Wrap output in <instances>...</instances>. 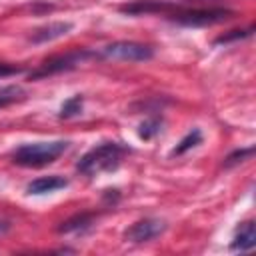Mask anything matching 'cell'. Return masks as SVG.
I'll return each instance as SVG.
<instances>
[{"instance_id": "6da1fadb", "label": "cell", "mask_w": 256, "mask_h": 256, "mask_svg": "<svg viewBox=\"0 0 256 256\" xmlns=\"http://www.w3.org/2000/svg\"><path fill=\"white\" fill-rule=\"evenodd\" d=\"M124 154H126V148L120 146L118 142H104V144L90 148L80 158L76 168L84 176H98L102 172H112L120 166Z\"/></svg>"}, {"instance_id": "7a4b0ae2", "label": "cell", "mask_w": 256, "mask_h": 256, "mask_svg": "<svg viewBox=\"0 0 256 256\" xmlns=\"http://www.w3.org/2000/svg\"><path fill=\"white\" fill-rule=\"evenodd\" d=\"M68 148L66 140H52V142H30L22 144L12 152V162L26 168H42L52 164L60 158Z\"/></svg>"}, {"instance_id": "3957f363", "label": "cell", "mask_w": 256, "mask_h": 256, "mask_svg": "<svg viewBox=\"0 0 256 256\" xmlns=\"http://www.w3.org/2000/svg\"><path fill=\"white\" fill-rule=\"evenodd\" d=\"M232 16H234L232 10L212 6V8H190V10L176 12L172 14V20L184 26H212V24L226 22Z\"/></svg>"}, {"instance_id": "277c9868", "label": "cell", "mask_w": 256, "mask_h": 256, "mask_svg": "<svg viewBox=\"0 0 256 256\" xmlns=\"http://www.w3.org/2000/svg\"><path fill=\"white\" fill-rule=\"evenodd\" d=\"M152 56H154V50L150 46L140 44V42H130V40H118L102 48V58H108V60L146 62Z\"/></svg>"}, {"instance_id": "5b68a950", "label": "cell", "mask_w": 256, "mask_h": 256, "mask_svg": "<svg viewBox=\"0 0 256 256\" xmlns=\"http://www.w3.org/2000/svg\"><path fill=\"white\" fill-rule=\"evenodd\" d=\"M92 54L88 50H70L66 54H58V56H52L48 60H44L32 74L30 78L32 80H38V78H46V76H52V74H58V72H66V70H72L76 68L80 62H84L86 58H90Z\"/></svg>"}, {"instance_id": "8992f818", "label": "cell", "mask_w": 256, "mask_h": 256, "mask_svg": "<svg viewBox=\"0 0 256 256\" xmlns=\"http://www.w3.org/2000/svg\"><path fill=\"white\" fill-rule=\"evenodd\" d=\"M166 230V224L162 220H156V218H146V220H138L134 222L126 232H124V238L130 240V242H148V240H154L156 236H160L162 232Z\"/></svg>"}, {"instance_id": "52a82bcc", "label": "cell", "mask_w": 256, "mask_h": 256, "mask_svg": "<svg viewBox=\"0 0 256 256\" xmlns=\"http://www.w3.org/2000/svg\"><path fill=\"white\" fill-rule=\"evenodd\" d=\"M170 8H174V2L168 0H134L130 4L120 6V12L124 14H156V12H168Z\"/></svg>"}, {"instance_id": "ba28073f", "label": "cell", "mask_w": 256, "mask_h": 256, "mask_svg": "<svg viewBox=\"0 0 256 256\" xmlns=\"http://www.w3.org/2000/svg\"><path fill=\"white\" fill-rule=\"evenodd\" d=\"M72 30V24L70 22H50L46 26H40L32 32L30 40L34 44H44V42H50V40H56V38H62L66 36L68 32Z\"/></svg>"}, {"instance_id": "9c48e42d", "label": "cell", "mask_w": 256, "mask_h": 256, "mask_svg": "<svg viewBox=\"0 0 256 256\" xmlns=\"http://www.w3.org/2000/svg\"><path fill=\"white\" fill-rule=\"evenodd\" d=\"M66 186H68V180L62 176H40L26 186V192L28 194H48V192H56Z\"/></svg>"}, {"instance_id": "30bf717a", "label": "cell", "mask_w": 256, "mask_h": 256, "mask_svg": "<svg viewBox=\"0 0 256 256\" xmlns=\"http://www.w3.org/2000/svg\"><path fill=\"white\" fill-rule=\"evenodd\" d=\"M256 244V228H254V222H244L238 230V234L234 236V242H232V250H240V252H246V250H252Z\"/></svg>"}, {"instance_id": "8fae6325", "label": "cell", "mask_w": 256, "mask_h": 256, "mask_svg": "<svg viewBox=\"0 0 256 256\" xmlns=\"http://www.w3.org/2000/svg\"><path fill=\"white\" fill-rule=\"evenodd\" d=\"M26 98V90L18 84H8V86H0V108L12 106L16 102H22Z\"/></svg>"}, {"instance_id": "7c38bea8", "label": "cell", "mask_w": 256, "mask_h": 256, "mask_svg": "<svg viewBox=\"0 0 256 256\" xmlns=\"http://www.w3.org/2000/svg\"><path fill=\"white\" fill-rule=\"evenodd\" d=\"M90 224H92V216H90V214H78V216H74V218H70V220L62 222V226L58 228V232H62V234L78 232V230L88 228Z\"/></svg>"}, {"instance_id": "4fadbf2b", "label": "cell", "mask_w": 256, "mask_h": 256, "mask_svg": "<svg viewBox=\"0 0 256 256\" xmlns=\"http://www.w3.org/2000/svg\"><path fill=\"white\" fill-rule=\"evenodd\" d=\"M200 142H202V134H200V130H196V128H194L192 132H188V134H186V136L180 140V144H178V146L172 150V154H174V156H178V154H184L186 150H190V148L198 146Z\"/></svg>"}, {"instance_id": "5bb4252c", "label": "cell", "mask_w": 256, "mask_h": 256, "mask_svg": "<svg viewBox=\"0 0 256 256\" xmlns=\"http://www.w3.org/2000/svg\"><path fill=\"white\" fill-rule=\"evenodd\" d=\"M80 110H82V96L76 94V96L68 98V100L62 104V108H60V116H62V118H70V116H76Z\"/></svg>"}, {"instance_id": "9a60e30c", "label": "cell", "mask_w": 256, "mask_h": 256, "mask_svg": "<svg viewBox=\"0 0 256 256\" xmlns=\"http://www.w3.org/2000/svg\"><path fill=\"white\" fill-rule=\"evenodd\" d=\"M160 132V120L158 118H148V120H144L142 124H140V130H138V134H140V138H144V140H150L154 134H158Z\"/></svg>"}, {"instance_id": "2e32d148", "label": "cell", "mask_w": 256, "mask_h": 256, "mask_svg": "<svg viewBox=\"0 0 256 256\" xmlns=\"http://www.w3.org/2000/svg\"><path fill=\"white\" fill-rule=\"evenodd\" d=\"M252 152H254V148H252V146L242 148V150H236V152H232V154L224 160V166H226V168H230V166H234V164H238V162H244L246 158H250V156H252Z\"/></svg>"}, {"instance_id": "e0dca14e", "label": "cell", "mask_w": 256, "mask_h": 256, "mask_svg": "<svg viewBox=\"0 0 256 256\" xmlns=\"http://www.w3.org/2000/svg\"><path fill=\"white\" fill-rule=\"evenodd\" d=\"M250 34H252V28H248V30H232V34H224V36L216 38V44L230 42V40H238V38H244V36H250Z\"/></svg>"}, {"instance_id": "ac0fdd59", "label": "cell", "mask_w": 256, "mask_h": 256, "mask_svg": "<svg viewBox=\"0 0 256 256\" xmlns=\"http://www.w3.org/2000/svg\"><path fill=\"white\" fill-rule=\"evenodd\" d=\"M18 72H20V68H16V66L0 64V78H2V76H10V74H18Z\"/></svg>"}, {"instance_id": "d6986e66", "label": "cell", "mask_w": 256, "mask_h": 256, "mask_svg": "<svg viewBox=\"0 0 256 256\" xmlns=\"http://www.w3.org/2000/svg\"><path fill=\"white\" fill-rule=\"evenodd\" d=\"M10 230V222L8 220H4V218H0V236L2 234H6Z\"/></svg>"}]
</instances>
